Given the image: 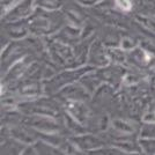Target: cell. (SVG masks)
<instances>
[{
  "label": "cell",
  "instance_id": "6da1fadb",
  "mask_svg": "<svg viewBox=\"0 0 155 155\" xmlns=\"http://www.w3.org/2000/svg\"><path fill=\"white\" fill-rule=\"evenodd\" d=\"M117 5L120 7L122 9H125V11H127L131 8V4H130L129 0H116Z\"/></svg>",
  "mask_w": 155,
  "mask_h": 155
}]
</instances>
